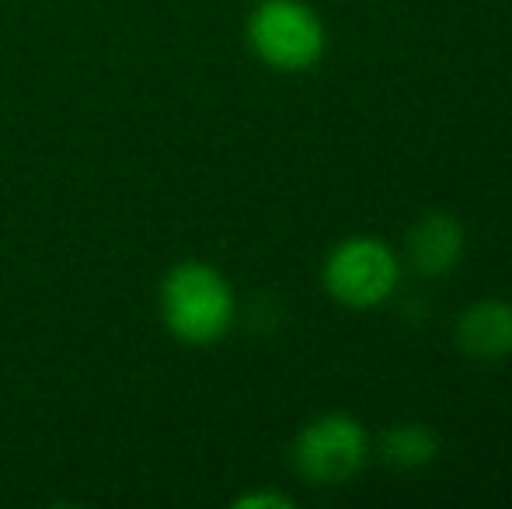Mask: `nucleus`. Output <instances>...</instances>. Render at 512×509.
Wrapping results in <instances>:
<instances>
[{
	"mask_svg": "<svg viewBox=\"0 0 512 509\" xmlns=\"http://www.w3.org/2000/svg\"><path fill=\"white\" fill-rule=\"evenodd\" d=\"M234 290L206 262H182L161 283V318L189 346H213L234 325Z\"/></svg>",
	"mask_w": 512,
	"mask_h": 509,
	"instance_id": "nucleus-1",
	"label": "nucleus"
},
{
	"mask_svg": "<svg viewBox=\"0 0 512 509\" xmlns=\"http://www.w3.org/2000/svg\"><path fill=\"white\" fill-rule=\"evenodd\" d=\"M248 42L265 67L304 74L328 49L321 14L304 0H262L248 18Z\"/></svg>",
	"mask_w": 512,
	"mask_h": 509,
	"instance_id": "nucleus-2",
	"label": "nucleus"
},
{
	"mask_svg": "<svg viewBox=\"0 0 512 509\" xmlns=\"http://www.w3.org/2000/svg\"><path fill=\"white\" fill-rule=\"evenodd\" d=\"M324 290L352 311H370L391 300L401 283V258L394 248L370 234L345 238L324 258Z\"/></svg>",
	"mask_w": 512,
	"mask_h": 509,
	"instance_id": "nucleus-3",
	"label": "nucleus"
},
{
	"mask_svg": "<svg viewBox=\"0 0 512 509\" xmlns=\"http://www.w3.org/2000/svg\"><path fill=\"white\" fill-rule=\"evenodd\" d=\"M370 461V433L345 412L310 419L293 440V468L310 485L352 482Z\"/></svg>",
	"mask_w": 512,
	"mask_h": 509,
	"instance_id": "nucleus-4",
	"label": "nucleus"
},
{
	"mask_svg": "<svg viewBox=\"0 0 512 509\" xmlns=\"http://www.w3.org/2000/svg\"><path fill=\"white\" fill-rule=\"evenodd\" d=\"M467 248L464 224L450 213H425L422 220H415L405 238V252L415 272L436 279L446 276L460 265Z\"/></svg>",
	"mask_w": 512,
	"mask_h": 509,
	"instance_id": "nucleus-5",
	"label": "nucleus"
},
{
	"mask_svg": "<svg viewBox=\"0 0 512 509\" xmlns=\"http://www.w3.org/2000/svg\"><path fill=\"white\" fill-rule=\"evenodd\" d=\"M453 342L474 360H506L512 356V304L509 300H478L464 307L453 325Z\"/></svg>",
	"mask_w": 512,
	"mask_h": 509,
	"instance_id": "nucleus-6",
	"label": "nucleus"
},
{
	"mask_svg": "<svg viewBox=\"0 0 512 509\" xmlns=\"http://www.w3.org/2000/svg\"><path fill=\"white\" fill-rule=\"evenodd\" d=\"M380 457L401 471L425 468L439 457V436L425 422H394L380 436Z\"/></svg>",
	"mask_w": 512,
	"mask_h": 509,
	"instance_id": "nucleus-7",
	"label": "nucleus"
},
{
	"mask_svg": "<svg viewBox=\"0 0 512 509\" xmlns=\"http://www.w3.org/2000/svg\"><path fill=\"white\" fill-rule=\"evenodd\" d=\"M237 509H290L293 499L283 496V492H248L234 503Z\"/></svg>",
	"mask_w": 512,
	"mask_h": 509,
	"instance_id": "nucleus-8",
	"label": "nucleus"
}]
</instances>
